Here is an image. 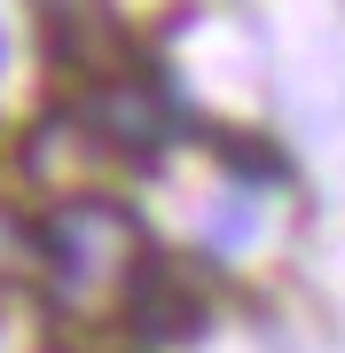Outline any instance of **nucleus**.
Wrapping results in <instances>:
<instances>
[{"instance_id": "obj_6", "label": "nucleus", "mask_w": 345, "mask_h": 353, "mask_svg": "<svg viewBox=\"0 0 345 353\" xmlns=\"http://www.w3.org/2000/svg\"><path fill=\"white\" fill-rule=\"evenodd\" d=\"M8 252H16V228H8V212H0V267H8Z\"/></svg>"}, {"instance_id": "obj_3", "label": "nucleus", "mask_w": 345, "mask_h": 353, "mask_svg": "<svg viewBox=\"0 0 345 353\" xmlns=\"http://www.w3.org/2000/svg\"><path fill=\"white\" fill-rule=\"evenodd\" d=\"M39 24L71 71H94V79L126 71V24L110 0H39Z\"/></svg>"}, {"instance_id": "obj_1", "label": "nucleus", "mask_w": 345, "mask_h": 353, "mask_svg": "<svg viewBox=\"0 0 345 353\" xmlns=\"http://www.w3.org/2000/svg\"><path fill=\"white\" fill-rule=\"evenodd\" d=\"M39 267H48L55 306L71 314H110L126 306V290L149 267V243H141V220L110 196H71L55 204L48 228H39Z\"/></svg>"}, {"instance_id": "obj_4", "label": "nucleus", "mask_w": 345, "mask_h": 353, "mask_svg": "<svg viewBox=\"0 0 345 353\" xmlns=\"http://www.w3.org/2000/svg\"><path fill=\"white\" fill-rule=\"evenodd\" d=\"M87 118H94V134H103L110 150H126V157L165 150V134H173L165 94H157L149 79H134V71H110V79H103V94L87 102Z\"/></svg>"}, {"instance_id": "obj_7", "label": "nucleus", "mask_w": 345, "mask_h": 353, "mask_svg": "<svg viewBox=\"0 0 345 353\" xmlns=\"http://www.w3.org/2000/svg\"><path fill=\"white\" fill-rule=\"evenodd\" d=\"M0 63H8V39H0Z\"/></svg>"}, {"instance_id": "obj_2", "label": "nucleus", "mask_w": 345, "mask_h": 353, "mask_svg": "<svg viewBox=\"0 0 345 353\" xmlns=\"http://www.w3.org/2000/svg\"><path fill=\"white\" fill-rule=\"evenodd\" d=\"M110 141L94 134V118L87 110H48L39 126L24 134V181L39 196H55V204H71V196H103V181H110Z\"/></svg>"}, {"instance_id": "obj_5", "label": "nucleus", "mask_w": 345, "mask_h": 353, "mask_svg": "<svg viewBox=\"0 0 345 353\" xmlns=\"http://www.w3.org/2000/svg\"><path fill=\"white\" fill-rule=\"evenodd\" d=\"M126 299H134V322L149 330V338H189V330L205 322V299H196V283L157 275V267H141V283L126 290Z\"/></svg>"}]
</instances>
